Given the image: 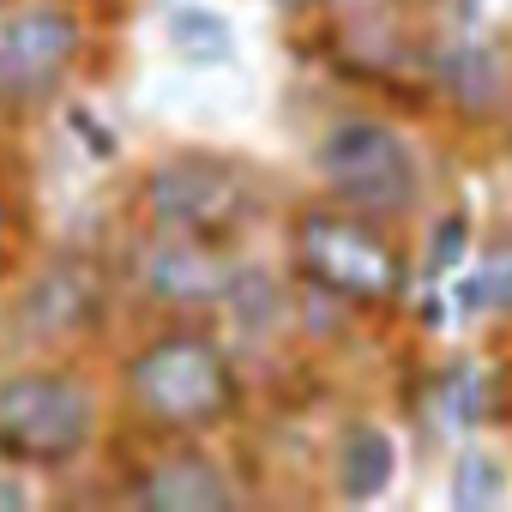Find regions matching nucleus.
<instances>
[{
	"label": "nucleus",
	"instance_id": "nucleus-22",
	"mask_svg": "<svg viewBox=\"0 0 512 512\" xmlns=\"http://www.w3.org/2000/svg\"><path fill=\"white\" fill-rule=\"evenodd\" d=\"M272 7H284V13H314V7H332V0H272Z\"/></svg>",
	"mask_w": 512,
	"mask_h": 512
},
{
	"label": "nucleus",
	"instance_id": "nucleus-10",
	"mask_svg": "<svg viewBox=\"0 0 512 512\" xmlns=\"http://www.w3.org/2000/svg\"><path fill=\"white\" fill-rule=\"evenodd\" d=\"M428 85L470 127L506 121V109H512V49L482 25H452V37H440L428 49Z\"/></svg>",
	"mask_w": 512,
	"mask_h": 512
},
{
	"label": "nucleus",
	"instance_id": "nucleus-19",
	"mask_svg": "<svg viewBox=\"0 0 512 512\" xmlns=\"http://www.w3.org/2000/svg\"><path fill=\"white\" fill-rule=\"evenodd\" d=\"M458 314H452V296H446V284H416V332L422 338H434V332H446Z\"/></svg>",
	"mask_w": 512,
	"mask_h": 512
},
{
	"label": "nucleus",
	"instance_id": "nucleus-20",
	"mask_svg": "<svg viewBox=\"0 0 512 512\" xmlns=\"http://www.w3.org/2000/svg\"><path fill=\"white\" fill-rule=\"evenodd\" d=\"M31 506H37V488H31V476L0 464V512H31Z\"/></svg>",
	"mask_w": 512,
	"mask_h": 512
},
{
	"label": "nucleus",
	"instance_id": "nucleus-8",
	"mask_svg": "<svg viewBox=\"0 0 512 512\" xmlns=\"http://www.w3.org/2000/svg\"><path fill=\"white\" fill-rule=\"evenodd\" d=\"M235 260L241 253L229 241H205V235H187V229H145L139 223V235L121 253V278L157 314H217L223 290L235 278Z\"/></svg>",
	"mask_w": 512,
	"mask_h": 512
},
{
	"label": "nucleus",
	"instance_id": "nucleus-14",
	"mask_svg": "<svg viewBox=\"0 0 512 512\" xmlns=\"http://www.w3.org/2000/svg\"><path fill=\"white\" fill-rule=\"evenodd\" d=\"M458 320H512V229H494L470 266L446 278Z\"/></svg>",
	"mask_w": 512,
	"mask_h": 512
},
{
	"label": "nucleus",
	"instance_id": "nucleus-18",
	"mask_svg": "<svg viewBox=\"0 0 512 512\" xmlns=\"http://www.w3.org/2000/svg\"><path fill=\"white\" fill-rule=\"evenodd\" d=\"M61 121H67V133L79 139V151H85L91 163H103V169H109V163H121V133L109 127V115H103V109H91V103H67V109H61Z\"/></svg>",
	"mask_w": 512,
	"mask_h": 512
},
{
	"label": "nucleus",
	"instance_id": "nucleus-13",
	"mask_svg": "<svg viewBox=\"0 0 512 512\" xmlns=\"http://www.w3.org/2000/svg\"><path fill=\"white\" fill-rule=\"evenodd\" d=\"M500 404H506V386L476 356H452V362H440L428 374V422L446 440H464V434L500 422Z\"/></svg>",
	"mask_w": 512,
	"mask_h": 512
},
{
	"label": "nucleus",
	"instance_id": "nucleus-7",
	"mask_svg": "<svg viewBox=\"0 0 512 512\" xmlns=\"http://www.w3.org/2000/svg\"><path fill=\"white\" fill-rule=\"evenodd\" d=\"M85 13L67 0L0 7V109H49L85 61Z\"/></svg>",
	"mask_w": 512,
	"mask_h": 512
},
{
	"label": "nucleus",
	"instance_id": "nucleus-16",
	"mask_svg": "<svg viewBox=\"0 0 512 512\" xmlns=\"http://www.w3.org/2000/svg\"><path fill=\"white\" fill-rule=\"evenodd\" d=\"M512 494V470L488 446H458L446 464V506L452 512H494Z\"/></svg>",
	"mask_w": 512,
	"mask_h": 512
},
{
	"label": "nucleus",
	"instance_id": "nucleus-17",
	"mask_svg": "<svg viewBox=\"0 0 512 512\" xmlns=\"http://www.w3.org/2000/svg\"><path fill=\"white\" fill-rule=\"evenodd\" d=\"M476 253V217L470 205H446L428 217L422 229V253H416V284H446L458 266H470Z\"/></svg>",
	"mask_w": 512,
	"mask_h": 512
},
{
	"label": "nucleus",
	"instance_id": "nucleus-4",
	"mask_svg": "<svg viewBox=\"0 0 512 512\" xmlns=\"http://www.w3.org/2000/svg\"><path fill=\"white\" fill-rule=\"evenodd\" d=\"M103 440V392L61 356L0 374V464L25 476H61Z\"/></svg>",
	"mask_w": 512,
	"mask_h": 512
},
{
	"label": "nucleus",
	"instance_id": "nucleus-1",
	"mask_svg": "<svg viewBox=\"0 0 512 512\" xmlns=\"http://www.w3.org/2000/svg\"><path fill=\"white\" fill-rule=\"evenodd\" d=\"M115 392L127 422L151 440H211L247 410L241 350L205 314H169L133 338L115 362Z\"/></svg>",
	"mask_w": 512,
	"mask_h": 512
},
{
	"label": "nucleus",
	"instance_id": "nucleus-21",
	"mask_svg": "<svg viewBox=\"0 0 512 512\" xmlns=\"http://www.w3.org/2000/svg\"><path fill=\"white\" fill-rule=\"evenodd\" d=\"M19 229H25V211H19V199L0 187V260L13 253V241H19Z\"/></svg>",
	"mask_w": 512,
	"mask_h": 512
},
{
	"label": "nucleus",
	"instance_id": "nucleus-5",
	"mask_svg": "<svg viewBox=\"0 0 512 512\" xmlns=\"http://www.w3.org/2000/svg\"><path fill=\"white\" fill-rule=\"evenodd\" d=\"M133 205L145 229H187V235L235 247L266 217V181L253 175V163L229 151L175 145L145 163V175L133 181Z\"/></svg>",
	"mask_w": 512,
	"mask_h": 512
},
{
	"label": "nucleus",
	"instance_id": "nucleus-12",
	"mask_svg": "<svg viewBox=\"0 0 512 512\" xmlns=\"http://www.w3.org/2000/svg\"><path fill=\"white\" fill-rule=\"evenodd\" d=\"M398 470H404V446L386 422L374 416H356L338 440H332V494L344 506H374L398 488Z\"/></svg>",
	"mask_w": 512,
	"mask_h": 512
},
{
	"label": "nucleus",
	"instance_id": "nucleus-11",
	"mask_svg": "<svg viewBox=\"0 0 512 512\" xmlns=\"http://www.w3.org/2000/svg\"><path fill=\"white\" fill-rule=\"evenodd\" d=\"M217 314L229 320V338L241 350H272L278 338L296 332V278H284L260 260H235V278H229Z\"/></svg>",
	"mask_w": 512,
	"mask_h": 512
},
{
	"label": "nucleus",
	"instance_id": "nucleus-15",
	"mask_svg": "<svg viewBox=\"0 0 512 512\" xmlns=\"http://www.w3.org/2000/svg\"><path fill=\"white\" fill-rule=\"evenodd\" d=\"M163 49L193 73L229 67L235 61V19L223 7H211V0H169L163 7Z\"/></svg>",
	"mask_w": 512,
	"mask_h": 512
},
{
	"label": "nucleus",
	"instance_id": "nucleus-23",
	"mask_svg": "<svg viewBox=\"0 0 512 512\" xmlns=\"http://www.w3.org/2000/svg\"><path fill=\"white\" fill-rule=\"evenodd\" d=\"M0 332H7V302H0Z\"/></svg>",
	"mask_w": 512,
	"mask_h": 512
},
{
	"label": "nucleus",
	"instance_id": "nucleus-9",
	"mask_svg": "<svg viewBox=\"0 0 512 512\" xmlns=\"http://www.w3.org/2000/svg\"><path fill=\"white\" fill-rule=\"evenodd\" d=\"M121 500L145 512H229L247 500V482L205 452V440H163V452L127 464Z\"/></svg>",
	"mask_w": 512,
	"mask_h": 512
},
{
	"label": "nucleus",
	"instance_id": "nucleus-3",
	"mask_svg": "<svg viewBox=\"0 0 512 512\" xmlns=\"http://www.w3.org/2000/svg\"><path fill=\"white\" fill-rule=\"evenodd\" d=\"M308 175L326 199L380 223H410L428 205V157L380 109H332L308 145Z\"/></svg>",
	"mask_w": 512,
	"mask_h": 512
},
{
	"label": "nucleus",
	"instance_id": "nucleus-6",
	"mask_svg": "<svg viewBox=\"0 0 512 512\" xmlns=\"http://www.w3.org/2000/svg\"><path fill=\"white\" fill-rule=\"evenodd\" d=\"M103 326H109V266L79 247L49 253L7 302V338L43 356L91 344Z\"/></svg>",
	"mask_w": 512,
	"mask_h": 512
},
{
	"label": "nucleus",
	"instance_id": "nucleus-2",
	"mask_svg": "<svg viewBox=\"0 0 512 512\" xmlns=\"http://www.w3.org/2000/svg\"><path fill=\"white\" fill-rule=\"evenodd\" d=\"M290 278L338 296L350 314H398L416 296V253L398 241V223L362 217L338 199H308L284 223Z\"/></svg>",
	"mask_w": 512,
	"mask_h": 512
}]
</instances>
